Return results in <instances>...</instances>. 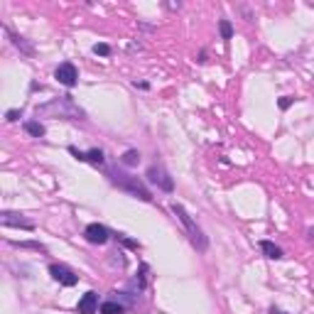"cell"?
<instances>
[{"instance_id":"obj_1","label":"cell","mask_w":314,"mask_h":314,"mask_svg":"<svg viewBox=\"0 0 314 314\" xmlns=\"http://www.w3.org/2000/svg\"><path fill=\"white\" fill-rule=\"evenodd\" d=\"M37 118H67V120H86V111L67 93L59 98H52L49 103H42L35 108Z\"/></svg>"},{"instance_id":"obj_2","label":"cell","mask_w":314,"mask_h":314,"mask_svg":"<svg viewBox=\"0 0 314 314\" xmlns=\"http://www.w3.org/2000/svg\"><path fill=\"white\" fill-rule=\"evenodd\" d=\"M106 174H108L111 184H116L118 189L128 192L130 196H135V199H140V201H153V192L148 189V184H145L143 179H138V177H133V174H128V172H123V169H118V167H111Z\"/></svg>"},{"instance_id":"obj_3","label":"cell","mask_w":314,"mask_h":314,"mask_svg":"<svg viewBox=\"0 0 314 314\" xmlns=\"http://www.w3.org/2000/svg\"><path fill=\"white\" fill-rule=\"evenodd\" d=\"M169 209H172V214L182 221V226H184V231H187V236H189V240H192V245H194L199 253H204L206 248H209V238L204 236V231L196 226V221L187 214V209L182 206V204H177V201H172L169 204Z\"/></svg>"},{"instance_id":"obj_4","label":"cell","mask_w":314,"mask_h":314,"mask_svg":"<svg viewBox=\"0 0 314 314\" xmlns=\"http://www.w3.org/2000/svg\"><path fill=\"white\" fill-rule=\"evenodd\" d=\"M145 177H148V182H150V184H155L157 189H162V192H167V194H172V192H174V182H172L169 172H167L162 164H150V167H148V172H145Z\"/></svg>"},{"instance_id":"obj_5","label":"cell","mask_w":314,"mask_h":314,"mask_svg":"<svg viewBox=\"0 0 314 314\" xmlns=\"http://www.w3.org/2000/svg\"><path fill=\"white\" fill-rule=\"evenodd\" d=\"M49 275H52V280H57V282L64 285V287H74L78 282V275L74 273L72 268L62 265V263H52V265H49Z\"/></svg>"},{"instance_id":"obj_6","label":"cell","mask_w":314,"mask_h":314,"mask_svg":"<svg viewBox=\"0 0 314 314\" xmlns=\"http://www.w3.org/2000/svg\"><path fill=\"white\" fill-rule=\"evenodd\" d=\"M54 78H57L62 86H67V88H74V86L78 83L77 67H74L72 62H62V64L57 67V72H54Z\"/></svg>"},{"instance_id":"obj_7","label":"cell","mask_w":314,"mask_h":314,"mask_svg":"<svg viewBox=\"0 0 314 314\" xmlns=\"http://www.w3.org/2000/svg\"><path fill=\"white\" fill-rule=\"evenodd\" d=\"M0 224L5 229H25V231H35V224L30 219H25L22 214H15V211H2L0 214Z\"/></svg>"},{"instance_id":"obj_8","label":"cell","mask_w":314,"mask_h":314,"mask_svg":"<svg viewBox=\"0 0 314 314\" xmlns=\"http://www.w3.org/2000/svg\"><path fill=\"white\" fill-rule=\"evenodd\" d=\"M83 238L91 243V245H106L108 238H111V231L103 226V224H88L83 229Z\"/></svg>"},{"instance_id":"obj_9","label":"cell","mask_w":314,"mask_h":314,"mask_svg":"<svg viewBox=\"0 0 314 314\" xmlns=\"http://www.w3.org/2000/svg\"><path fill=\"white\" fill-rule=\"evenodd\" d=\"M77 312L78 314H96L98 312V295H96L93 290H88V292L78 300Z\"/></svg>"},{"instance_id":"obj_10","label":"cell","mask_w":314,"mask_h":314,"mask_svg":"<svg viewBox=\"0 0 314 314\" xmlns=\"http://www.w3.org/2000/svg\"><path fill=\"white\" fill-rule=\"evenodd\" d=\"M5 35L10 37V42H12V44H15V47H17V49H20V52H22L25 57H35V47H32V44H30V42H27L25 37L15 35V32L10 30V27H5Z\"/></svg>"},{"instance_id":"obj_11","label":"cell","mask_w":314,"mask_h":314,"mask_svg":"<svg viewBox=\"0 0 314 314\" xmlns=\"http://www.w3.org/2000/svg\"><path fill=\"white\" fill-rule=\"evenodd\" d=\"M260 250L265 253V258H270V260H280V258H285V250L280 248V245H275L273 240H260Z\"/></svg>"},{"instance_id":"obj_12","label":"cell","mask_w":314,"mask_h":314,"mask_svg":"<svg viewBox=\"0 0 314 314\" xmlns=\"http://www.w3.org/2000/svg\"><path fill=\"white\" fill-rule=\"evenodd\" d=\"M98 314H125V305H120L118 300H108L98 307Z\"/></svg>"},{"instance_id":"obj_13","label":"cell","mask_w":314,"mask_h":314,"mask_svg":"<svg viewBox=\"0 0 314 314\" xmlns=\"http://www.w3.org/2000/svg\"><path fill=\"white\" fill-rule=\"evenodd\" d=\"M22 128H25V133H27V135H32V138H44V133H47V130H44V125H42L39 120H25V125H22Z\"/></svg>"},{"instance_id":"obj_14","label":"cell","mask_w":314,"mask_h":314,"mask_svg":"<svg viewBox=\"0 0 314 314\" xmlns=\"http://www.w3.org/2000/svg\"><path fill=\"white\" fill-rule=\"evenodd\" d=\"M138 162H140V153L138 150H125L123 157H120V164L123 167H138Z\"/></svg>"},{"instance_id":"obj_15","label":"cell","mask_w":314,"mask_h":314,"mask_svg":"<svg viewBox=\"0 0 314 314\" xmlns=\"http://www.w3.org/2000/svg\"><path fill=\"white\" fill-rule=\"evenodd\" d=\"M10 245H15V248H22V250H39V253H47V248L37 243V240H22V243H17V240H10Z\"/></svg>"},{"instance_id":"obj_16","label":"cell","mask_w":314,"mask_h":314,"mask_svg":"<svg viewBox=\"0 0 314 314\" xmlns=\"http://www.w3.org/2000/svg\"><path fill=\"white\" fill-rule=\"evenodd\" d=\"M148 273H150V265H148V263H143V265H140V275L133 280V285L138 287V292H143V290L148 287V277H145Z\"/></svg>"},{"instance_id":"obj_17","label":"cell","mask_w":314,"mask_h":314,"mask_svg":"<svg viewBox=\"0 0 314 314\" xmlns=\"http://www.w3.org/2000/svg\"><path fill=\"white\" fill-rule=\"evenodd\" d=\"M86 162H91L93 167H103V162H106V157H103V150H98V148L88 150V153H86Z\"/></svg>"},{"instance_id":"obj_18","label":"cell","mask_w":314,"mask_h":314,"mask_svg":"<svg viewBox=\"0 0 314 314\" xmlns=\"http://www.w3.org/2000/svg\"><path fill=\"white\" fill-rule=\"evenodd\" d=\"M219 32H221V39H224V42H229V39L234 37V25H231V20L221 17V20H219Z\"/></svg>"},{"instance_id":"obj_19","label":"cell","mask_w":314,"mask_h":314,"mask_svg":"<svg viewBox=\"0 0 314 314\" xmlns=\"http://www.w3.org/2000/svg\"><path fill=\"white\" fill-rule=\"evenodd\" d=\"M116 240L118 243H123L125 248H133V250H140V243L135 240V238H128L125 234H116Z\"/></svg>"},{"instance_id":"obj_20","label":"cell","mask_w":314,"mask_h":314,"mask_svg":"<svg viewBox=\"0 0 314 314\" xmlns=\"http://www.w3.org/2000/svg\"><path fill=\"white\" fill-rule=\"evenodd\" d=\"M93 54H98V57H111V44H106V42L93 44Z\"/></svg>"},{"instance_id":"obj_21","label":"cell","mask_w":314,"mask_h":314,"mask_svg":"<svg viewBox=\"0 0 314 314\" xmlns=\"http://www.w3.org/2000/svg\"><path fill=\"white\" fill-rule=\"evenodd\" d=\"M22 118V108H10L7 113H5V120L7 123H15V120H20Z\"/></svg>"},{"instance_id":"obj_22","label":"cell","mask_w":314,"mask_h":314,"mask_svg":"<svg viewBox=\"0 0 314 314\" xmlns=\"http://www.w3.org/2000/svg\"><path fill=\"white\" fill-rule=\"evenodd\" d=\"M295 101H297V98H292V96H282V98H277V106H280V111H287Z\"/></svg>"},{"instance_id":"obj_23","label":"cell","mask_w":314,"mask_h":314,"mask_svg":"<svg viewBox=\"0 0 314 314\" xmlns=\"http://www.w3.org/2000/svg\"><path fill=\"white\" fill-rule=\"evenodd\" d=\"M133 86H135V88H143V91H148V88H150V83H145V81H138V78L133 81Z\"/></svg>"},{"instance_id":"obj_24","label":"cell","mask_w":314,"mask_h":314,"mask_svg":"<svg viewBox=\"0 0 314 314\" xmlns=\"http://www.w3.org/2000/svg\"><path fill=\"white\" fill-rule=\"evenodd\" d=\"M206 59H209V54H206V49H201V54H199V64H206Z\"/></svg>"},{"instance_id":"obj_25","label":"cell","mask_w":314,"mask_h":314,"mask_svg":"<svg viewBox=\"0 0 314 314\" xmlns=\"http://www.w3.org/2000/svg\"><path fill=\"white\" fill-rule=\"evenodd\" d=\"M140 27H143V30H145V32H153V30H155V27H153V25H145V22H140Z\"/></svg>"},{"instance_id":"obj_26","label":"cell","mask_w":314,"mask_h":314,"mask_svg":"<svg viewBox=\"0 0 314 314\" xmlns=\"http://www.w3.org/2000/svg\"><path fill=\"white\" fill-rule=\"evenodd\" d=\"M270 314H285V312H280L277 307H270Z\"/></svg>"},{"instance_id":"obj_27","label":"cell","mask_w":314,"mask_h":314,"mask_svg":"<svg viewBox=\"0 0 314 314\" xmlns=\"http://www.w3.org/2000/svg\"><path fill=\"white\" fill-rule=\"evenodd\" d=\"M307 236H310V240H314V229H310V231H307Z\"/></svg>"}]
</instances>
